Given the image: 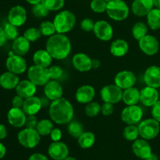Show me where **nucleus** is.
Returning a JSON list of instances; mask_svg holds the SVG:
<instances>
[{"label": "nucleus", "instance_id": "f257e3e1", "mask_svg": "<svg viewBox=\"0 0 160 160\" xmlns=\"http://www.w3.org/2000/svg\"><path fill=\"white\" fill-rule=\"evenodd\" d=\"M74 110L71 103L65 98L54 100L49 105L48 115L51 120L59 125H64L72 121Z\"/></svg>", "mask_w": 160, "mask_h": 160}, {"label": "nucleus", "instance_id": "f03ea898", "mask_svg": "<svg viewBox=\"0 0 160 160\" xmlns=\"http://www.w3.org/2000/svg\"><path fill=\"white\" fill-rule=\"evenodd\" d=\"M72 45L70 38L65 34L56 33L48 37L45 45V49L50 53L53 59L62 60L66 59L71 52Z\"/></svg>", "mask_w": 160, "mask_h": 160}, {"label": "nucleus", "instance_id": "7ed1b4c3", "mask_svg": "<svg viewBox=\"0 0 160 160\" xmlns=\"http://www.w3.org/2000/svg\"><path fill=\"white\" fill-rule=\"evenodd\" d=\"M76 21L74 13L71 11L62 10L56 14L53 20V23L56 28V33L66 34L73 30L76 24Z\"/></svg>", "mask_w": 160, "mask_h": 160}, {"label": "nucleus", "instance_id": "20e7f679", "mask_svg": "<svg viewBox=\"0 0 160 160\" xmlns=\"http://www.w3.org/2000/svg\"><path fill=\"white\" fill-rule=\"evenodd\" d=\"M106 12L108 17L112 20L123 21L129 16L130 9L123 0H110L107 2Z\"/></svg>", "mask_w": 160, "mask_h": 160}, {"label": "nucleus", "instance_id": "39448f33", "mask_svg": "<svg viewBox=\"0 0 160 160\" xmlns=\"http://www.w3.org/2000/svg\"><path fill=\"white\" fill-rule=\"evenodd\" d=\"M139 135L145 140H152L158 136L160 131V123L153 118L145 119L138 123Z\"/></svg>", "mask_w": 160, "mask_h": 160}, {"label": "nucleus", "instance_id": "423d86ee", "mask_svg": "<svg viewBox=\"0 0 160 160\" xmlns=\"http://www.w3.org/2000/svg\"><path fill=\"white\" fill-rule=\"evenodd\" d=\"M17 139L20 145L26 148H34L41 141V135L34 128H26L18 133Z\"/></svg>", "mask_w": 160, "mask_h": 160}, {"label": "nucleus", "instance_id": "0eeeda50", "mask_svg": "<svg viewBox=\"0 0 160 160\" xmlns=\"http://www.w3.org/2000/svg\"><path fill=\"white\" fill-rule=\"evenodd\" d=\"M28 78L37 86H45L51 80L48 68L34 64L28 68Z\"/></svg>", "mask_w": 160, "mask_h": 160}, {"label": "nucleus", "instance_id": "6e6552de", "mask_svg": "<svg viewBox=\"0 0 160 160\" xmlns=\"http://www.w3.org/2000/svg\"><path fill=\"white\" fill-rule=\"evenodd\" d=\"M120 117L122 121L127 125H136L142 121L143 117V110L138 105L127 106L122 110Z\"/></svg>", "mask_w": 160, "mask_h": 160}, {"label": "nucleus", "instance_id": "1a4fd4ad", "mask_svg": "<svg viewBox=\"0 0 160 160\" xmlns=\"http://www.w3.org/2000/svg\"><path fill=\"white\" fill-rule=\"evenodd\" d=\"M123 92V90L117 84H108L102 88L100 90V97L104 102L116 104L122 101Z\"/></svg>", "mask_w": 160, "mask_h": 160}, {"label": "nucleus", "instance_id": "9d476101", "mask_svg": "<svg viewBox=\"0 0 160 160\" xmlns=\"http://www.w3.org/2000/svg\"><path fill=\"white\" fill-rule=\"evenodd\" d=\"M6 67L8 71L15 74H22L28 69V64L24 58L16 54L9 55L6 61Z\"/></svg>", "mask_w": 160, "mask_h": 160}, {"label": "nucleus", "instance_id": "9b49d317", "mask_svg": "<svg viewBox=\"0 0 160 160\" xmlns=\"http://www.w3.org/2000/svg\"><path fill=\"white\" fill-rule=\"evenodd\" d=\"M138 45L141 51L149 56L157 54L159 50V42L156 37L147 34L138 41Z\"/></svg>", "mask_w": 160, "mask_h": 160}, {"label": "nucleus", "instance_id": "f8f14e48", "mask_svg": "<svg viewBox=\"0 0 160 160\" xmlns=\"http://www.w3.org/2000/svg\"><path fill=\"white\" fill-rule=\"evenodd\" d=\"M93 32L97 38L102 42H109L113 37V28L106 20H98L95 22Z\"/></svg>", "mask_w": 160, "mask_h": 160}, {"label": "nucleus", "instance_id": "ddd939ff", "mask_svg": "<svg viewBox=\"0 0 160 160\" xmlns=\"http://www.w3.org/2000/svg\"><path fill=\"white\" fill-rule=\"evenodd\" d=\"M137 82L136 75L130 70H122L116 74L114 83L122 90L134 87Z\"/></svg>", "mask_w": 160, "mask_h": 160}, {"label": "nucleus", "instance_id": "4468645a", "mask_svg": "<svg viewBox=\"0 0 160 160\" xmlns=\"http://www.w3.org/2000/svg\"><path fill=\"white\" fill-rule=\"evenodd\" d=\"M27 11L22 6L17 5L12 6L8 13V21L9 23L15 25L17 28L21 27L27 21Z\"/></svg>", "mask_w": 160, "mask_h": 160}, {"label": "nucleus", "instance_id": "2eb2a0df", "mask_svg": "<svg viewBox=\"0 0 160 160\" xmlns=\"http://www.w3.org/2000/svg\"><path fill=\"white\" fill-rule=\"evenodd\" d=\"M143 79L146 86L159 88H160V67L156 65L148 67L144 73Z\"/></svg>", "mask_w": 160, "mask_h": 160}, {"label": "nucleus", "instance_id": "dca6fc26", "mask_svg": "<svg viewBox=\"0 0 160 160\" xmlns=\"http://www.w3.org/2000/svg\"><path fill=\"white\" fill-rule=\"evenodd\" d=\"M27 115L22 108L12 107L7 112V120L11 126L20 128L25 126Z\"/></svg>", "mask_w": 160, "mask_h": 160}, {"label": "nucleus", "instance_id": "f3484780", "mask_svg": "<svg viewBox=\"0 0 160 160\" xmlns=\"http://www.w3.org/2000/svg\"><path fill=\"white\" fill-rule=\"evenodd\" d=\"M72 64L79 72H88L92 69V59L83 52L76 53L72 58Z\"/></svg>", "mask_w": 160, "mask_h": 160}, {"label": "nucleus", "instance_id": "a211bd4d", "mask_svg": "<svg viewBox=\"0 0 160 160\" xmlns=\"http://www.w3.org/2000/svg\"><path fill=\"white\" fill-rule=\"evenodd\" d=\"M159 93L157 88L146 87L140 91V102L146 107H152L157 101H159Z\"/></svg>", "mask_w": 160, "mask_h": 160}, {"label": "nucleus", "instance_id": "6ab92c4d", "mask_svg": "<svg viewBox=\"0 0 160 160\" xmlns=\"http://www.w3.org/2000/svg\"><path fill=\"white\" fill-rule=\"evenodd\" d=\"M44 93L48 100L52 102L62 98L63 89L62 85L56 80H50L44 87Z\"/></svg>", "mask_w": 160, "mask_h": 160}, {"label": "nucleus", "instance_id": "aec40b11", "mask_svg": "<svg viewBox=\"0 0 160 160\" xmlns=\"http://www.w3.org/2000/svg\"><path fill=\"white\" fill-rule=\"evenodd\" d=\"M48 155L55 160H63L68 156L69 148L63 142H53L48 149Z\"/></svg>", "mask_w": 160, "mask_h": 160}, {"label": "nucleus", "instance_id": "412c9836", "mask_svg": "<svg viewBox=\"0 0 160 160\" xmlns=\"http://www.w3.org/2000/svg\"><path fill=\"white\" fill-rule=\"evenodd\" d=\"M95 96V90L92 85L84 84L78 88L75 93L77 102L81 104H88L92 102Z\"/></svg>", "mask_w": 160, "mask_h": 160}, {"label": "nucleus", "instance_id": "4be33fe9", "mask_svg": "<svg viewBox=\"0 0 160 160\" xmlns=\"http://www.w3.org/2000/svg\"><path fill=\"white\" fill-rule=\"evenodd\" d=\"M153 7V0H134L131 5V11L138 17H145Z\"/></svg>", "mask_w": 160, "mask_h": 160}, {"label": "nucleus", "instance_id": "5701e85b", "mask_svg": "<svg viewBox=\"0 0 160 160\" xmlns=\"http://www.w3.org/2000/svg\"><path fill=\"white\" fill-rule=\"evenodd\" d=\"M42 99L37 96H31L27 98L23 102L22 109L27 116L36 115L42 108Z\"/></svg>", "mask_w": 160, "mask_h": 160}, {"label": "nucleus", "instance_id": "b1692460", "mask_svg": "<svg viewBox=\"0 0 160 160\" xmlns=\"http://www.w3.org/2000/svg\"><path fill=\"white\" fill-rule=\"evenodd\" d=\"M133 152L136 156L142 159H145L152 154V148L149 143L145 139H137L132 145Z\"/></svg>", "mask_w": 160, "mask_h": 160}, {"label": "nucleus", "instance_id": "393cba45", "mask_svg": "<svg viewBox=\"0 0 160 160\" xmlns=\"http://www.w3.org/2000/svg\"><path fill=\"white\" fill-rule=\"evenodd\" d=\"M15 90L17 95L23 97V98H27L35 95L37 92V85L30 80H23L19 82Z\"/></svg>", "mask_w": 160, "mask_h": 160}, {"label": "nucleus", "instance_id": "a878e982", "mask_svg": "<svg viewBox=\"0 0 160 160\" xmlns=\"http://www.w3.org/2000/svg\"><path fill=\"white\" fill-rule=\"evenodd\" d=\"M20 82L18 75L12 72H5L0 76V86L6 90L15 89Z\"/></svg>", "mask_w": 160, "mask_h": 160}, {"label": "nucleus", "instance_id": "bb28decb", "mask_svg": "<svg viewBox=\"0 0 160 160\" xmlns=\"http://www.w3.org/2000/svg\"><path fill=\"white\" fill-rule=\"evenodd\" d=\"M52 56L46 49L37 50L33 55V62L34 65L48 68L52 62Z\"/></svg>", "mask_w": 160, "mask_h": 160}, {"label": "nucleus", "instance_id": "cd10ccee", "mask_svg": "<svg viewBox=\"0 0 160 160\" xmlns=\"http://www.w3.org/2000/svg\"><path fill=\"white\" fill-rule=\"evenodd\" d=\"M31 48V42L23 36H19L13 41L12 50L16 55L23 56L29 52Z\"/></svg>", "mask_w": 160, "mask_h": 160}, {"label": "nucleus", "instance_id": "c85d7f7f", "mask_svg": "<svg viewBox=\"0 0 160 160\" xmlns=\"http://www.w3.org/2000/svg\"><path fill=\"white\" fill-rule=\"evenodd\" d=\"M110 53L115 57H123L129 51V45L123 39H117L110 45Z\"/></svg>", "mask_w": 160, "mask_h": 160}, {"label": "nucleus", "instance_id": "c756f323", "mask_svg": "<svg viewBox=\"0 0 160 160\" xmlns=\"http://www.w3.org/2000/svg\"><path fill=\"white\" fill-rule=\"evenodd\" d=\"M122 101L127 106L137 105L140 102V91L135 87H131L123 90Z\"/></svg>", "mask_w": 160, "mask_h": 160}, {"label": "nucleus", "instance_id": "7c9ffc66", "mask_svg": "<svg viewBox=\"0 0 160 160\" xmlns=\"http://www.w3.org/2000/svg\"><path fill=\"white\" fill-rule=\"evenodd\" d=\"M147 25L152 31L160 29V9L153 8L146 16Z\"/></svg>", "mask_w": 160, "mask_h": 160}, {"label": "nucleus", "instance_id": "2f4dec72", "mask_svg": "<svg viewBox=\"0 0 160 160\" xmlns=\"http://www.w3.org/2000/svg\"><path fill=\"white\" fill-rule=\"evenodd\" d=\"M78 145L80 147L84 149L90 148L94 145L95 142V136L91 131L84 132L79 138H78Z\"/></svg>", "mask_w": 160, "mask_h": 160}, {"label": "nucleus", "instance_id": "473e14b6", "mask_svg": "<svg viewBox=\"0 0 160 160\" xmlns=\"http://www.w3.org/2000/svg\"><path fill=\"white\" fill-rule=\"evenodd\" d=\"M131 33L134 38L139 41L148 34V25L142 21L137 22L133 25Z\"/></svg>", "mask_w": 160, "mask_h": 160}, {"label": "nucleus", "instance_id": "72a5a7b5", "mask_svg": "<svg viewBox=\"0 0 160 160\" xmlns=\"http://www.w3.org/2000/svg\"><path fill=\"white\" fill-rule=\"evenodd\" d=\"M53 129H54V125H53L52 120H49L48 119L39 120L36 127V130L41 136L49 135Z\"/></svg>", "mask_w": 160, "mask_h": 160}, {"label": "nucleus", "instance_id": "f704fd0d", "mask_svg": "<svg viewBox=\"0 0 160 160\" xmlns=\"http://www.w3.org/2000/svg\"><path fill=\"white\" fill-rule=\"evenodd\" d=\"M67 131L71 137L74 138H78L84 132V126L82 125V123L77 120L70 121L67 127Z\"/></svg>", "mask_w": 160, "mask_h": 160}, {"label": "nucleus", "instance_id": "c9c22d12", "mask_svg": "<svg viewBox=\"0 0 160 160\" xmlns=\"http://www.w3.org/2000/svg\"><path fill=\"white\" fill-rule=\"evenodd\" d=\"M123 136L129 142H134L139 137L138 128L136 125H127L123 131Z\"/></svg>", "mask_w": 160, "mask_h": 160}, {"label": "nucleus", "instance_id": "e433bc0d", "mask_svg": "<svg viewBox=\"0 0 160 160\" xmlns=\"http://www.w3.org/2000/svg\"><path fill=\"white\" fill-rule=\"evenodd\" d=\"M39 30L42 33V35L45 36V37H50L56 34V32L53 22L48 21V20H45V21L42 22L40 27H39Z\"/></svg>", "mask_w": 160, "mask_h": 160}, {"label": "nucleus", "instance_id": "4c0bfd02", "mask_svg": "<svg viewBox=\"0 0 160 160\" xmlns=\"http://www.w3.org/2000/svg\"><path fill=\"white\" fill-rule=\"evenodd\" d=\"M3 29H4V32L7 40L14 41L19 37V31L17 27L9 22L4 25Z\"/></svg>", "mask_w": 160, "mask_h": 160}, {"label": "nucleus", "instance_id": "58836bf2", "mask_svg": "<svg viewBox=\"0 0 160 160\" xmlns=\"http://www.w3.org/2000/svg\"><path fill=\"white\" fill-rule=\"evenodd\" d=\"M84 112L88 117H95L101 112V106L96 102H91L86 105Z\"/></svg>", "mask_w": 160, "mask_h": 160}, {"label": "nucleus", "instance_id": "ea45409f", "mask_svg": "<svg viewBox=\"0 0 160 160\" xmlns=\"http://www.w3.org/2000/svg\"><path fill=\"white\" fill-rule=\"evenodd\" d=\"M32 13L34 17L38 18H44V17H48L49 14V10L41 2L38 4L33 5Z\"/></svg>", "mask_w": 160, "mask_h": 160}, {"label": "nucleus", "instance_id": "a19ab883", "mask_svg": "<svg viewBox=\"0 0 160 160\" xmlns=\"http://www.w3.org/2000/svg\"><path fill=\"white\" fill-rule=\"evenodd\" d=\"M23 36L26 38L30 42H34L40 38L41 36H42V33H41L39 28L32 27V28H28L24 31Z\"/></svg>", "mask_w": 160, "mask_h": 160}, {"label": "nucleus", "instance_id": "79ce46f5", "mask_svg": "<svg viewBox=\"0 0 160 160\" xmlns=\"http://www.w3.org/2000/svg\"><path fill=\"white\" fill-rule=\"evenodd\" d=\"M42 2L49 11H58L64 6L65 0H42Z\"/></svg>", "mask_w": 160, "mask_h": 160}, {"label": "nucleus", "instance_id": "37998d69", "mask_svg": "<svg viewBox=\"0 0 160 160\" xmlns=\"http://www.w3.org/2000/svg\"><path fill=\"white\" fill-rule=\"evenodd\" d=\"M90 7L92 10L96 13H103L106 11L107 2L105 0H92Z\"/></svg>", "mask_w": 160, "mask_h": 160}, {"label": "nucleus", "instance_id": "c03bdc74", "mask_svg": "<svg viewBox=\"0 0 160 160\" xmlns=\"http://www.w3.org/2000/svg\"><path fill=\"white\" fill-rule=\"evenodd\" d=\"M48 73H49L50 79L51 80H58L63 74V70L59 66L54 65L50 66L48 68Z\"/></svg>", "mask_w": 160, "mask_h": 160}, {"label": "nucleus", "instance_id": "a18cd8bd", "mask_svg": "<svg viewBox=\"0 0 160 160\" xmlns=\"http://www.w3.org/2000/svg\"><path fill=\"white\" fill-rule=\"evenodd\" d=\"M95 23V22H94L92 19L84 18L81 20L80 26H81L82 31H85V32H91V31H93Z\"/></svg>", "mask_w": 160, "mask_h": 160}, {"label": "nucleus", "instance_id": "49530a36", "mask_svg": "<svg viewBox=\"0 0 160 160\" xmlns=\"http://www.w3.org/2000/svg\"><path fill=\"white\" fill-rule=\"evenodd\" d=\"M114 112V106L112 103L104 102L101 106V112L103 116H110Z\"/></svg>", "mask_w": 160, "mask_h": 160}, {"label": "nucleus", "instance_id": "de8ad7c7", "mask_svg": "<svg viewBox=\"0 0 160 160\" xmlns=\"http://www.w3.org/2000/svg\"><path fill=\"white\" fill-rule=\"evenodd\" d=\"M38 123V120L36 117L35 115L32 116H27L26 123H25V127L28 128H34L36 129Z\"/></svg>", "mask_w": 160, "mask_h": 160}, {"label": "nucleus", "instance_id": "09e8293b", "mask_svg": "<svg viewBox=\"0 0 160 160\" xmlns=\"http://www.w3.org/2000/svg\"><path fill=\"white\" fill-rule=\"evenodd\" d=\"M152 118L160 123V100L156 102L152 106Z\"/></svg>", "mask_w": 160, "mask_h": 160}, {"label": "nucleus", "instance_id": "8fccbe9b", "mask_svg": "<svg viewBox=\"0 0 160 160\" xmlns=\"http://www.w3.org/2000/svg\"><path fill=\"white\" fill-rule=\"evenodd\" d=\"M50 137H51V139L53 141V142H59L62 138V131H61L59 128H55L52 131L51 134H49Z\"/></svg>", "mask_w": 160, "mask_h": 160}, {"label": "nucleus", "instance_id": "3c124183", "mask_svg": "<svg viewBox=\"0 0 160 160\" xmlns=\"http://www.w3.org/2000/svg\"><path fill=\"white\" fill-rule=\"evenodd\" d=\"M24 99L25 98H23V97L17 95L16 96L13 97V98L12 100V107L22 108Z\"/></svg>", "mask_w": 160, "mask_h": 160}, {"label": "nucleus", "instance_id": "603ef678", "mask_svg": "<svg viewBox=\"0 0 160 160\" xmlns=\"http://www.w3.org/2000/svg\"><path fill=\"white\" fill-rule=\"evenodd\" d=\"M28 160H48V158L44 155L40 154V153H34L31 155L29 157Z\"/></svg>", "mask_w": 160, "mask_h": 160}, {"label": "nucleus", "instance_id": "864d4df0", "mask_svg": "<svg viewBox=\"0 0 160 160\" xmlns=\"http://www.w3.org/2000/svg\"><path fill=\"white\" fill-rule=\"evenodd\" d=\"M7 137V129L2 123H0V140L6 138Z\"/></svg>", "mask_w": 160, "mask_h": 160}, {"label": "nucleus", "instance_id": "5fc2aeb1", "mask_svg": "<svg viewBox=\"0 0 160 160\" xmlns=\"http://www.w3.org/2000/svg\"><path fill=\"white\" fill-rule=\"evenodd\" d=\"M7 41L6 37V34H5L4 29L3 28L0 27V48L6 43V42Z\"/></svg>", "mask_w": 160, "mask_h": 160}, {"label": "nucleus", "instance_id": "6e6d98bb", "mask_svg": "<svg viewBox=\"0 0 160 160\" xmlns=\"http://www.w3.org/2000/svg\"><path fill=\"white\" fill-rule=\"evenodd\" d=\"M6 153V148L2 143L0 142V159H2Z\"/></svg>", "mask_w": 160, "mask_h": 160}, {"label": "nucleus", "instance_id": "4d7b16f0", "mask_svg": "<svg viewBox=\"0 0 160 160\" xmlns=\"http://www.w3.org/2000/svg\"><path fill=\"white\" fill-rule=\"evenodd\" d=\"M101 65V62L98 59H92V69H98Z\"/></svg>", "mask_w": 160, "mask_h": 160}, {"label": "nucleus", "instance_id": "13d9d810", "mask_svg": "<svg viewBox=\"0 0 160 160\" xmlns=\"http://www.w3.org/2000/svg\"><path fill=\"white\" fill-rule=\"evenodd\" d=\"M145 160H159V159H158V156H156V154H153V153H152V154L150 155L148 157H147Z\"/></svg>", "mask_w": 160, "mask_h": 160}, {"label": "nucleus", "instance_id": "bf43d9fd", "mask_svg": "<svg viewBox=\"0 0 160 160\" xmlns=\"http://www.w3.org/2000/svg\"><path fill=\"white\" fill-rule=\"evenodd\" d=\"M26 1L28 2V3H30V4L35 5V4H38V3L41 2L42 0H26Z\"/></svg>", "mask_w": 160, "mask_h": 160}, {"label": "nucleus", "instance_id": "052dcab7", "mask_svg": "<svg viewBox=\"0 0 160 160\" xmlns=\"http://www.w3.org/2000/svg\"><path fill=\"white\" fill-rule=\"evenodd\" d=\"M153 4L155 7L160 9V0H153Z\"/></svg>", "mask_w": 160, "mask_h": 160}, {"label": "nucleus", "instance_id": "680f3d73", "mask_svg": "<svg viewBox=\"0 0 160 160\" xmlns=\"http://www.w3.org/2000/svg\"><path fill=\"white\" fill-rule=\"evenodd\" d=\"M63 160H77V159H74V158H73V157H68V156H67V157L65 159H63Z\"/></svg>", "mask_w": 160, "mask_h": 160}, {"label": "nucleus", "instance_id": "e2e57ef3", "mask_svg": "<svg viewBox=\"0 0 160 160\" xmlns=\"http://www.w3.org/2000/svg\"><path fill=\"white\" fill-rule=\"evenodd\" d=\"M105 1L107 2H109V1H110V0H105Z\"/></svg>", "mask_w": 160, "mask_h": 160}, {"label": "nucleus", "instance_id": "0e129e2a", "mask_svg": "<svg viewBox=\"0 0 160 160\" xmlns=\"http://www.w3.org/2000/svg\"><path fill=\"white\" fill-rule=\"evenodd\" d=\"M159 96H160V93H159Z\"/></svg>", "mask_w": 160, "mask_h": 160}]
</instances>
